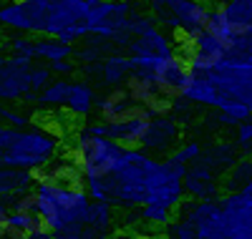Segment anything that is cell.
<instances>
[{
	"label": "cell",
	"instance_id": "obj_1",
	"mask_svg": "<svg viewBox=\"0 0 252 239\" xmlns=\"http://www.w3.org/2000/svg\"><path fill=\"white\" fill-rule=\"evenodd\" d=\"M184 164H177L169 156H152L139 146H124L116 166L109 177H103L94 184H86L94 202H109L114 209L134 211L139 209L152 194L169 184L184 179Z\"/></svg>",
	"mask_w": 252,
	"mask_h": 239
},
{
	"label": "cell",
	"instance_id": "obj_2",
	"mask_svg": "<svg viewBox=\"0 0 252 239\" xmlns=\"http://www.w3.org/2000/svg\"><path fill=\"white\" fill-rule=\"evenodd\" d=\"M86 0H5L0 28L20 35H51L63 43H81L89 35Z\"/></svg>",
	"mask_w": 252,
	"mask_h": 239
},
{
	"label": "cell",
	"instance_id": "obj_3",
	"mask_svg": "<svg viewBox=\"0 0 252 239\" xmlns=\"http://www.w3.org/2000/svg\"><path fill=\"white\" fill-rule=\"evenodd\" d=\"M31 209L40 219L43 229L53 239H91L86 229L91 197L81 186V181H58L48 177H38L28 191Z\"/></svg>",
	"mask_w": 252,
	"mask_h": 239
},
{
	"label": "cell",
	"instance_id": "obj_4",
	"mask_svg": "<svg viewBox=\"0 0 252 239\" xmlns=\"http://www.w3.org/2000/svg\"><path fill=\"white\" fill-rule=\"evenodd\" d=\"M63 146L66 139L53 126L28 123L13 128L0 123V166L43 174L63 154Z\"/></svg>",
	"mask_w": 252,
	"mask_h": 239
},
{
	"label": "cell",
	"instance_id": "obj_5",
	"mask_svg": "<svg viewBox=\"0 0 252 239\" xmlns=\"http://www.w3.org/2000/svg\"><path fill=\"white\" fill-rule=\"evenodd\" d=\"M121 151H124V146L119 141L91 134L86 126L76 128L68 139V159L78 171L81 186L109 177L111 169L119 161V156H121Z\"/></svg>",
	"mask_w": 252,
	"mask_h": 239
},
{
	"label": "cell",
	"instance_id": "obj_6",
	"mask_svg": "<svg viewBox=\"0 0 252 239\" xmlns=\"http://www.w3.org/2000/svg\"><path fill=\"white\" fill-rule=\"evenodd\" d=\"M217 93L215 108L222 103H242L252 111V60L240 56H227L212 68L202 71ZM212 108V111H215Z\"/></svg>",
	"mask_w": 252,
	"mask_h": 239
},
{
	"label": "cell",
	"instance_id": "obj_7",
	"mask_svg": "<svg viewBox=\"0 0 252 239\" xmlns=\"http://www.w3.org/2000/svg\"><path fill=\"white\" fill-rule=\"evenodd\" d=\"M144 5L166 33L184 38V43L204 30L209 10L204 0H144Z\"/></svg>",
	"mask_w": 252,
	"mask_h": 239
},
{
	"label": "cell",
	"instance_id": "obj_8",
	"mask_svg": "<svg viewBox=\"0 0 252 239\" xmlns=\"http://www.w3.org/2000/svg\"><path fill=\"white\" fill-rule=\"evenodd\" d=\"M136 10L131 0H98L89 8V35L109 38L114 48L124 53L129 43V18Z\"/></svg>",
	"mask_w": 252,
	"mask_h": 239
},
{
	"label": "cell",
	"instance_id": "obj_9",
	"mask_svg": "<svg viewBox=\"0 0 252 239\" xmlns=\"http://www.w3.org/2000/svg\"><path fill=\"white\" fill-rule=\"evenodd\" d=\"M174 219L197 239H227V222L217 199H184L174 211Z\"/></svg>",
	"mask_w": 252,
	"mask_h": 239
},
{
	"label": "cell",
	"instance_id": "obj_10",
	"mask_svg": "<svg viewBox=\"0 0 252 239\" xmlns=\"http://www.w3.org/2000/svg\"><path fill=\"white\" fill-rule=\"evenodd\" d=\"M35 60L15 58L0 51V103H33L31 68Z\"/></svg>",
	"mask_w": 252,
	"mask_h": 239
},
{
	"label": "cell",
	"instance_id": "obj_11",
	"mask_svg": "<svg viewBox=\"0 0 252 239\" xmlns=\"http://www.w3.org/2000/svg\"><path fill=\"white\" fill-rule=\"evenodd\" d=\"M227 222V239H252V181L217 199Z\"/></svg>",
	"mask_w": 252,
	"mask_h": 239
},
{
	"label": "cell",
	"instance_id": "obj_12",
	"mask_svg": "<svg viewBox=\"0 0 252 239\" xmlns=\"http://www.w3.org/2000/svg\"><path fill=\"white\" fill-rule=\"evenodd\" d=\"M78 73L86 81H91L96 89H103V91L124 89V83L131 76V60L126 58V53L116 51L94 63H78Z\"/></svg>",
	"mask_w": 252,
	"mask_h": 239
},
{
	"label": "cell",
	"instance_id": "obj_13",
	"mask_svg": "<svg viewBox=\"0 0 252 239\" xmlns=\"http://www.w3.org/2000/svg\"><path fill=\"white\" fill-rule=\"evenodd\" d=\"M152 119H154V114L149 108H136L131 116H126L121 121H96V123H86V128L91 134L119 141L121 146H139Z\"/></svg>",
	"mask_w": 252,
	"mask_h": 239
},
{
	"label": "cell",
	"instance_id": "obj_14",
	"mask_svg": "<svg viewBox=\"0 0 252 239\" xmlns=\"http://www.w3.org/2000/svg\"><path fill=\"white\" fill-rule=\"evenodd\" d=\"M179 144H182V123L164 111V114H154L139 149L161 159V156H169Z\"/></svg>",
	"mask_w": 252,
	"mask_h": 239
},
{
	"label": "cell",
	"instance_id": "obj_15",
	"mask_svg": "<svg viewBox=\"0 0 252 239\" xmlns=\"http://www.w3.org/2000/svg\"><path fill=\"white\" fill-rule=\"evenodd\" d=\"M149 78L154 81L157 91L161 93L164 101H174L184 93L187 89V78H189V66L182 53H174L169 58H164L159 66L149 71Z\"/></svg>",
	"mask_w": 252,
	"mask_h": 239
},
{
	"label": "cell",
	"instance_id": "obj_16",
	"mask_svg": "<svg viewBox=\"0 0 252 239\" xmlns=\"http://www.w3.org/2000/svg\"><path fill=\"white\" fill-rule=\"evenodd\" d=\"M182 56L187 60L189 71H204V68H212L222 58H227V46L202 30L192 40H187V46L182 48Z\"/></svg>",
	"mask_w": 252,
	"mask_h": 239
},
{
	"label": "cell",
	"instance_id": "obj_17",
	"mask_svg": "<svg viewBox=\"0 0 252 239\" xmlns=\"http://www.w3.org/2000/svg\"><path fill=\"white\" fill-rule=\"evenodd\" d=\"M182 186H184V197L187 199H220L224 194L222 191V181H220L217 174H212L207 166H202L197 161L187 166Z\"/></svg>",
	"mask_w": 252,
	"mask_h": 239
},
{
	"label": "cell",
	"instance_id": "obj_18",
	"mask_svg": "<svg viewBox=\"0 0 252 239\" xmlns=\"http://www.w3.org/2000/svg\"><path fill=\"white\" fill-rule=\"evenodd\" d=\"M96 101H98V89L91 81H86V78L73 81L71 78V89H68V98H66L63 111H66L71 119L86 121L96 111Z\"/></svg>",
	"mask_w": 252,
	"mask_h": 239
},
{
	"label": "cell",
	"instance_id": "obj_19",
	"mask_svg": "<svg viewBox=\"0 0 252 239\" xmlns=\"http://www.w3.org/2000/svg\"><path fill=\"white\" fill-rule=\"evenodd\" d=\"M136 108H141V106L134 103V98L126 93V89H111L98 96L94 114L98 116V121H121L126 116H131Z\"/></svg>",
	"mask_w": 252,
	"mask_h": 239
},
{
	"label": "cell",
	"instance_id": "obj_20",
	"mask_svg": "<svg viewBox=\"0 0 252 239\" xmlns=\"http://www.w3.org/2000/svg\"><path fill=\"white\" fill-rule=\"evenodd\" d=\"M240 159L237 149L232 141H215V144H204L202 146V154L197 159V164L207 166L212 174H217V177L222 179L224 174L235 166V161Z\"/></svg>",
	"mask_w": 252,
	"mask_h": 239
},
{
	"label": "cell",
	"instance_id": "obj_21",
	"mask_svg": "<svg viewBox=\"0 0 252 239\" xmlns=\"http://www.w3.org/2000/svg\"><path fill=\"white\" fill-rule=\"evenodd\" d=\"M217 8L222 10L232 35L252 38V0H220Z\"/></svg>",
	"mask_w": 252,
	"mask_h": 239
},
{
	"label": "cell",
	"instance_id": "obj_22",
	"mask_svg": "<svg viewBox=\"0 0 252 239\" xmlns=\"http://www.w3.org/2000/svg\"><path fill=\"white\" fill-rule=\"evenodd\" d=\"M35 174L31 171H20V169H8V166H0V199H15V197H23L28 194L35 184Z\"/></svg>",
	"mask_w": 252,
	"mask_h": 239
},
{
	"label": "cell",
	"instance_id": "obj_23",
	"mask_svg": "<svg viewBox=\"0 0 252 239\" xmlns=\"http://www.w3.org/2000/svg\"><path fill=\"white\" fill-rule=\"evenodd\" d=\"M68 89H71V78H51L43 89L35 93V106L40 111H63L68 98Z\"/></svg>",
	"mask_w": 252,
	"mask_h": 239
},
{
	"label": "cell",
	"instance_id": "obj_24",
	"mask_svg": "<svg viewBox=\"0 0 252 239\" xmlns=\"http://www.w3.org/2000/svg\"><path fill=\"white\" fill-rule=\"evenodd\" d=\"M73 58V46L63 43L61 38L51 35H33V60L38 63H53V60H66Z\"/></svg>",
	"mask_w": 252,
	"mask_h": 239
},
{
	"label": "cell",
	"instance_id": "obj_25",
	"mask_svg": "<svg viewBox=\"0 0 252 239\" xmlns=\"http://www.w3.org/2000/svg\"><path fill=\"white\" fill-rule=\"evenodd\" d=\"M114 227H116V209H114L109 202H94V199H91L86 229H89L94 237L109 239L111 232H114Z\"/></svg>",
	"mask_w": 252,
	"mask_h": 239
},
{
	"label": "cell",
	"instance_id": "obj_26",
	"mask_svg": "<svg viewBox=\"0 0 252 239\" xmlns=\"http://www.w3.org/2000/svg\"><path fill=\"white\" fill-rule=\"evenodd\" d=\"M252 181V159L240 156L235 161V166L224 174V181H222V191H237L245 184Z\"/></svg>",
	"mask_w": 252,
	"mask_h": 239
},
{
	"label": "cell",
	"instance_id": "obj_27",
	"mask_svg": "<svg viewBox=\"0 0 252 239\" xmlns=\"http://www.w3.org/2000/svg\"><path fill=\"white\" fill-rule=\"evenodd\" d=\"M204 33H209L212 38H217V40H222L224 46H229L232 43V30H229V26H227V20H224V15H222V10L215 5V8H209L207 10V20H204Z\"/></svg>",
	"mask_w": 252,
	"mask_h": 239
},
{
	"label": "cell",
	"instance_id": "obj_28",
	"mask_svg": "<svg viewBox=\"0 0 252 239\" xmlns=\"http://www.w3.org/2000/svg\"><path fill=\"white\" fill-rule=\"evenodd\" d=\"M5 53L15 56V58H28L33 60V35H20V33H10L5 38Z\"/></svg>",
	"mask_w": 252,
	"mask_h": 239
},
{
	"label": "cell",
	"instance_id": "obj_29",
	"mask_svg": "<svg viewBox=\"0 0 252 239\" xmlns=\"http://www.w3.org/2000/svg\"><path fill=\"white\" fill-rule=\"evenodd\" d=\"M202 141H184V144H179L172 154H169V159H174L177 164H184V166H189V164H194L197 159H199V154H202Z\"/></svg>",
	"mask_w": 252,
	"mask_h": 239
},
{
	"label": "cell",
	"instance_id": "obj_30",
	"mask_svg": "<svg viewBox=\"0 0 252 239\" xmlns=\"http://www.w3.org/2000/svg\"><path fill=\"white\" fill-rule=\"evenodd\" d=\"M235 149L240 156H250L252 154V119L242 121L235 126V139H232Z\"/></svg>",
	"mask_w": 252,
	"mask_h": 239
},
{
	"label": "cell",
	"instance_id": "obj_31",
	"mask_svg": "<svg viewBox=\"0 0 252 239\" xmlns=\"http://www.w3.org/2000/svg\"><path fill=\"white\" fill-rule=\"evenodd\" d=\"M166 114L174 116L179 123H184V121L192 119V114H194V106L189 103L187 98H182V96H179V98H174V101L166 103Z\"/></svg>",
	"mask_w": 252,
	"mask_h": 239
},
{
	"label": "cell",
	"instance_id": "obj_32",
	"mask_svg": "<svg viewBox=\"0 0 252 239\" xmlns=\"http://www.w3.org/2000/svg\"><path fill=\"white\" fill-rule=\"evenodd\" d=\"M51 78H53V76H51V71H48L46 63H38V60H35V63H33V68H31V91L38 93Z\"/></svg>",
	"mask_w": 252,
	"mask_h": 239
},
{
	"label": "cell",
	"instance_id": "obj_33",
	"mask_svg": "<svg viewBox=\"0 0 252 239\" xmlns=\"http://www.w3.org/2000/svg\"><path fill=\"white\" fill-rule=\"evenodd\" d=\"M48 71L53 78H71L78 73V63L73 58H66V60H53L48 63Z\"/></svg>",
	"mask_w": 252,
	"mask_h": 239
},
{
	"label": "cell",
	"instance_id": "obj_34",
	"mask_svg": "<svg viewBox=\"0 0 252 239\" xmlns=\"http://www.w3.org/2000/svg\"><path fill=\"white\" fill-rule=\"evenodd\" d=\"M164 234H166L164 239H197L192 232H189L182 222H177V219H172L169 224L164 227Z\"/></svg>",
	"mask_w": 252,
	"mask_h": 239
},
{
	"label": "cell",
	"instance_id": "obj_35",
	"mask_svg": "<svg viewBox=\"0 0 252 239\" xmlns=\"http://www.w3.org/2000/svg\"><path fill=\"white\" fill-rule=\"evenodd\" d=\"M0 239H23V234L10 229L8 224H0Z\"/></svg>",
	"mask_w": 252,
	"mask_h": 239
},
{
	"label": "cell",
	"instance_id": "obj_36",
	"mask_svg": "<svg viewBox=\"0 0 252 239\" xmlns=\"http://www.w3.org/2000/svg\"><path fill=\"white\" fill-rule=\"evenodd\" d=\"M23 239H53V237H51L48 229H38V232H33V234H26Z\"/></svg>",
	"mask_w": 252,
	"mask_h": 239
},
{
	"label": "cell",
	"instance_id": "obj_37",
	"mask_svg": "<svg viewBox=\"0 0 252 239\" xmlns=\"http://www.w3.org/2000/svg\"><path fill=\"white\" fill-rule=\"evenodd\" d=\"M8 209H10V207H8V202H5V199H0V224H3V219H5Z\"/></svg>",
	"mask_w": 252,
	"mask_h": 239
},
{
	"label": "cell",
	"instance_id": "obj_38",
	"mask_svg": "<svg viewBox=\"0 0 252 239\" xmlns=\"http://www.w3.org/2000/svg\"><path fill=\"white\" fill-rule=\"evenodd\" d=\"M131 3H134L136 8H141V3H144V0H131Z\"/></svg>",
	"mask_w": 252,
	"mask_h": 239
},
{
	"label": "cell",
	"instance_id": "obj_39",
	"mask_svg": "<svg viewBox=\"0 0 252 239\" xmlns=\"http://www.w3.org/2000/svg\"><path fill=\"white\" fill-rule=\"evenodd\" d=\"M86 3H89V5H96V3H98V0H86Z\"/></svg>",
	"mask_w": 252,
	"mask_h": 239
},
{
	"label": "cell",
	"instance_id": "obj_40",
	"mask_svg": "<svg viewBox=\"0 0 252 239\" xmlns=\"http://www.w3.org/2000/svg\"><path fill=\"white\" fill-rule=\"evenodd\" d=\"M91 239H103V237H91Z\"/></svg>",
	"mask_w": 252,
	"mask_h": 239
},
{
	"label": "cell",
	"instance_id": "obj_41",
	"mask_svg": "<svg viewBox=\"0 0 252 239\" xmlns=\"http://www.w3.org/2000/svg\"><path fill=\"white\" fill-rule=\"evenodd\" d=\"M250 159H252V154H250Z\"/></svg>",
	"mask_w": 252,
	"mask_h": 239
}]
</instances>
